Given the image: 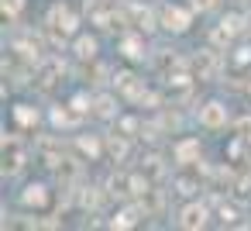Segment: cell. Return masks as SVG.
<instances>
[{
  "label": "cell",
  "mask_w": 251,
  "mask_h": 231,
  "mask_svg": "<svg viewBox=\"0 0 251 231\" xmlns=\"http://www.w3.org/2000/svg\"><path fill=\"white\" fill-rule=\"evenodd\" d=\"M21 200H25L28 207H45V203H49V190H45L42 183H31V186H25Z\"/></svg>",
  "instance_id": "ba28073f"
},
{
  "label": "cell",
  "mask_w": 251,
  "mask_h": 231,
  "mask_svg": "<svg viewBox=\"0 0 251 231\" xmlns=\"http://www.w3.org/2000/svg\"><path fill=\"white\" fill-rule=\"evenodd\" d=\"M193 66H196V73H200V80H206V76H213L217 73V52H200L196 59H193Z\"/></svg>",
  "instance_id": "52a82bcc"
},
{
  "label": "cell",
  "mask_w": 251,
  "mask_h": 231,
  "mask_svg": "<svg viewBox=\"0 0 251 231\" xmlns=\"http://www.w3.org/2000/svg\"><path fill=\"white\" fill-rule=\"evenodd\" d=\"M76 176H79V162H76V159H62V162H59V179L69 183V179H76Z\"/></svg>",
  "instance_id": "4fadbf2b"
},
{
  "label": "cell",
  "mask_w": 251,
  "mask_h": 231,
  "mask_svg": "<svg viewBox=\"0 0 251 231\" xmlns=\"http://www.w3.org/2000/svg\"><path fill=\"white\" fill-rule=\"evenodd\" d=\"M59 76H62V62H45L42 69H38V90H52L55 83H59Z\"/></svg>",
  "instance_id": "8992f818"
},
{
  "label": "cell",
  "mask_w": 251,
  "mask_h": 231,
  "mask_svg": "<svg viewBox=\"0 0 251 231\" xmlns=\"http://www.w3.org/2000/svg\"><path fill=\"white\" fill-rule=\"evenodd\" d=\"M189 21H193V18H189V11H186V7H179V4H169V7L162 11V25H165L169 31H176V35H179V31H186V28H189Z\"/></svg>",
  "instance_id": "6da1fadb"
},
{
  "label": "cell",
  "mask_w": 251,
  "mask_h": 231,
  "mask_svg": "<svg viewBox=\"0 0 251 231\" xmlns=\"http://www.w3.org/2000/svg\"><path fill=\"white\" fill-rule=\"evenodd\" d=\"M110 152H114V159H124V155H127V142H124V135H114V138H110Z\"/></svg>",
  "instance_id": "d6986e66"
},
{
  "label": "cell",
  "mask_w": 251,
  "mask_h": 231,
  "mask_svg": "<svg viewBox=\"0 0 251 231\" xmlns=\"http://www.w3.org/2000/svg\"><path fill=\"white\" fill-rule=\"evenodd\" d=\"M193 7H196V11H210V7H213V0H193Z\"/></svg>",
  "instance_id": "4316f807"
},
{
  "label": "cell",
  "mask_w": 251,
  "mask_h": 231,
  "mask_svg": "<svg viewBox=\"0 0 251 231\" xmlns=\"http://www.w3.org/2000/svg\"><path fill=\"white\" fill-rule=\"evenodd\" d=\"M79 148H83L90 159H93V155H100V142H97V138H79Z\"/></svg>",
  "instance_id": "44dd1931"
},
{
  "label": "cell",
  "mask_w": 251,
  "mask_h": 231,
  "mask_svg": "<svg viewBox=\"0 0 251 231\" xmlns=\"http://www.w3.org/2000/svg\"><path fill=\"white\" fill-rule=\"evenodd\" d=\"M248 59H251V49H248V45H244V49H237V52H234V62H237V66H244V62H248Z\"/></svg>",
  "instance_id": "d4e9b609"
},
{
  "label": "cell",
  "mask_w": 251,
  "mask_h": 231,
  "mask_svg": "<svg viewBox=\"0 0 251 231\" xmlns=\"http://www.w3.org/2000/svg\"><path fill=\"white\" fill-rule=\"evenodd\" d=\"M176 186H179V193H182V197H189V193H196V190H200V183H196L193 176H179V179H176Z\"/></svg>",
  "instance_id": "ac0fdd59"
},
{
  "label": "cell",
  "mask_w": 251,
  "mask_h": 231,
  "mask_svg": "<svg viewBox=\"0 0 251 231\" xmlns=\"http://www.w3.org/2000/svg\"><path fill=\"white\" fill-rule=\"evenodd\" d=\"M93 111H97L100 117H110V114H114V100H110V97H97V107H93Z\"/></svg>",
  "instance_id": "ffe728a7"
},
{
  "label": "cell",
  "mask_w": 251,
  "mask_h": 231,
  "mask_svg": "<svg viewBox=\"0 0 251 231\" xmlns=\"http://www.w3.org/2000/svg\"><path fill=\"white\" fill-rule=\"evenodd\" d=\"M25 7V0H0V11H4V18H18Z\"/></svg>",
  "instance_id": "e0dca14e"
},
{
  "label": "cell",
  "mask_w": 251,
  "mask_h": 231,
  "mask_svg": "<svg viewBox=\"0 0 251 231\" xmlns=\"http://www.w3.org/2000/svg\"><path fill=\"white\" fill-rule=\"evenodd\" d=\"M179 224L189 228V231H193V228H203V224H206V207H203V203H189V207L179 214Z\"/></svg>",
  "instance_id": "5b68a950"
},
{
  "label": "cell",
  "mask_w": 251,
  "mask_h": 231,
  "mask_svg": "<svg viewBox=\"0 0 251 231\" xmlns=\"http://www.w3.org/2000/svg\"><path fill=\"white\" fill-rule=\"evenodd\" d=\"M117 83H121V90H124L127 97H145V90H141L138 76H131V73H121V76H117Z\"/></svg>",
  "instance_id": "30bf717a"
},
{
  "label": "cell",
  "mask_w": 251,
  "mask_h": 231,
  "mask_svg": "<svg viewBox=\"0 0 251 231\" xmlns=\"http://www.w3.org/2000/svg\"><path fill=\"white\" fill-rule=\"evenodd\" d=\"M193 159H200V142H196V138L179 142V145H176V162H193Z\"/></svg>",
  "instance_id": "9c48e42d"
},
{
  "label": "cell",
  "mask_w": 251,
  "mask_h": 231,
  "mask_svg": "<svg viewBox=\"0 0 251 231\" xmlns=\"http://www.w3.org/2000/svg\"><path fill=\"white\" fill-rule=\"evenodd\" d=\"M21 162H25L21 142H18V138H7V135H4V173H7V176H11V173H18V169H21Z\"/></svg>",
  "instance_id": "3957f363"
},
{
  "label": "cell",
  "mask_w": 251,
  "mask_h": 231,
  "mask_svg": "<svg viewBox=\"0 0 251 231\" xmlns=\"http://www.w3.org/2000/svg\"><path fill=\"white\" fill-rule=\"evenodd\" d=\"M141 173H148V176H155V179H158V176L165 173V166H162V159H158V155H151V159H145V162H141Z\"/></svg>",
  "instance_id": "2e32d148"
},
{
  "label": "cell",
  "mask_w": 251,
  "mask_h": 231,
  "mask_svg": "<svg viewBox=\"0 0 251 231\" xmlns=\"http://www.w3.org/2000/svg\"><path fill=\"white\" fill-rule=\"evenodd\" d=\"M234 193H237V197H248V193H251V173H244V176L234 183Z\"/></svg>",
  "instance_id": "7402d4cb"
},
{
  "label": "cell",
  "mask_w": 251,
  "mask_h": 231,
  "mask_svg": "<svg viewBox=\"0 0 251 231\" xmlns=\"http://www.w3.org/2000/svg\"><path fill=\"white\" fill-rule=\"evenodd\" d=\"M220 221H224V224H234V221H237V210L224 203V207H220Z\"/></svg>",
  "instance_id": "cb8c5ba5"
},
{
  "label": "cell",
  "mask_w": 251,
  "mask_h": 231,
  "mask_svg": "<svg viewBox=\"0 0 251 231\" xmlns=\"http://www.w3.org/2000/svg\"><path fill=\"white\" fill-rule=\"evenodd\" d=\"M121 131H124V135L138 131V121H134V117H124V121H121Z\"/></svg>",
  "instance_id": "484cf974"
},
{
  "label": "cell",
  "mask_w": 251,
  "mask_h": 231,
  "mask_svg": "<svg viewBox=\"0 0 251 231\" xmlns=\"http://www.w3.org/2000/svg\"><path fill=\"white\" fill-rule=\"evenodd\" d=\"M224 28H227V31L234 35V31H241V28H244V21H241L237 14H230V18H224Z\"/></svg>",
  "instance_id": "603a6c76"
},
{
  "label": "cell",
  "mask_w": 251,
  "mask_h": 231,
  "mask_svg": "<svg viewBox=\"0 0 251 231\" xmlns=\"http://www.w3.org/2000/svg\"><path fill=\"white\" fill-rule=\"evenodd\" d=\"M121 52H124L127 59H141V56H145V52H141V42H138V38H124V42H121Z\"/></svg>",
  "instance_id": "9a60e30c"
},
{
  "label": "cell",
  "mask_w": 251,
  "mask_h": 231,
  "mask_svg": "<svg viewBox=\"0 0 251 231\" xmlns=\"http://www.w3.org/2000/svg\"><path fill=\"white\" fill-rule=\"evenodd\" d=\"M14 117H18V124H35V121H38V111L28 107V104H18V107H14Z\"/></svg>",
  "instance_id": "7c38bea8"
},
{
  "label": "cell",
  "mask_w": 251,
  "mask_h": 231,
  "mask_svg": "<svg viewBox=\"0 0 251 231\" xmlns=\"http://www.w3.org/2000/svg\"><path fill=\"white\" fill-rule=\"evenodd\" d=\"M200 124H203V128H224V124H227V107L217 104V100L203 104V107H200Z\"/></svg>",
  "instance_id": "7a4b0ae2"
},
{
  "label": "cell",
  "mask_w": 251,
  "mask_h": 231,
  "mask_svg": "<svg viewBox=\"0 0 251 231\" xmlns=\"http://www.w3.org/2000/svg\"><path fill=\"white\" fill-rule=\"evenodd\" d=\"M76 56H79V59H93V56H97V42H93V38H79V42H76Z\"/></svg>",
  "instance_id": "5bb4252c"
},
{
  "label": "cell",
  "mask_w": 251,
  "mask_h": 231,
  "mask_svg": "<svg viewBox=\"0 0 251 231\" xmlns=\"http://www.w3.org/2000/svg\"><path fill=\"white\" fill-rule=\"evenodd\" d=\"M134 224H138V210H134V207L117 210V214H114V221H110V228H134Z\"/></svg>",
  "instance_id": "8fae6325"
},
{
  "label": "cell",
  "mask_w": 251,
  "mask_h": 231,
  "mask_svg": "<svg viewBox=\"0 0 251 231\" xmlns=\"http://www.w3.org/2000/svg\"><path fill=\"white\" fill-rule=\"evenodd\" d=\"M49 25L69 35V31H76V14H73L66 4H59V7H52V14H49Z\"/></svg>",
  "instance_id": "277c9868"
}]
</instances>
